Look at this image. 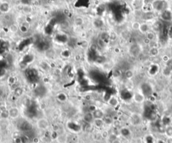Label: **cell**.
Wrapping results in <instances>:
<instances>
[{
    "instance_id": "14",
    "label": "cell",
    "mask_w": 172,
    "mask_h": 143,
    "mask_svg": "<svg viewBox=\"0 0 172 143\" xmlns=\"http://www.w3.org/2000/svg\"><path fill=\"white\" fill-rule=\"evenodd\" d=\"M110 33L106 31H104L100 33L99 38H100L101 40H102L106 42V41L110 40Z\"/></svg>"
},
{
    "instance_id": "40",
    "label": "cell",
    "mask_w": 172,
    "mask_h": 143,
    "mask_svg": "<svg viewBox=\"0 0 172 143\" xmlns=\"http://www.w3.org/2000/svg\"><path fill=\"white\" fill-rule=\"evenodd\" d=\"M110 143H122V142H121V140H120L119 138H117V139L113 140V141Z\"/></svg>"
},
{
    "instance_id": "21",
    "label": "cell",
    "mask_w": 172,
    "mask_h": 143,
    "mask_svg": "<svg viewBox=\"0 0 172 143\" xmlns=\"http://www.w3.org/2000/svg\"><path fill=\"white\" fill-rule=\"evenodd\" d=\"M134 49L133 50H141L140 48H139V47L138 46H137V44H134ZM141 52V50H135V51H134V50H132V51H130V53H131V54L133 56H135V57H137V56H138V55L139 54V53Z\"/></svg>"
},
{
    "instance_id": "1",
    "label": "cell",
    "mask_w": 172,
    "mask_h": 143,
    "mask_svg": "<svg viewBox=\"0 0 172 143\" xmlns=\"http://www.w3.org/2000/svg\"><path fill=\"white\" fill-rule=\"evenodd\" d=\"M152 9L161 13L167 9V3L164 0H155L151 4Z\"/></svg>"
},
{
    "instance_id": "36",
    "label": "cell",
    "mask_w": 172,
    "mask_h": 143,
    "mask_svg": "<svg viewBox=\"0 0 172 143\" xmlns=\"http://www.w3.org/2000/svg\"><path fill=\"white\" fill-rule=\"evenodd\" d=\"M169 58H169L167 55H163V56L161 57V60H162V61H163V62H164L165 63L167 62L169 60Z\"/></svg>"
},
{
    "instance_id": "12",
    "label": "cell",
    "mask_w": 172,
    "mask_h": 143,
    "mask_svg": "<svg viewBox=\"0 0 172 143\" xmlns=\"http://www.w3.org/2000/svg\"><path fill=\"white\" fill-rule=\"evenodd\" d=\"M145 38L149 40L151 42H155L156 38H157V35H156V33L155 31H153V30H150L145 34Z\"/></svg>"
},
{
    "instance_id": "9",
    "label": "cell",
    "mask_w": 172,
    "mask_h": 143,
    "mask_svg": "<svg viewBox=\"0 0 172 143\" xmlns=\"http://www.w3.org/2000/svg\"><path fill=\"white\" fill-rule=\"evenodd\" d=\"M108 104L112 108H116L119 105V100L118 98L114 96H112L108 100Z\"/></svg>"
},
{
    "instance_id": "29",
    "label": "cell",
    "mask_w": 172,
    "mask_h": 143,
    "mask_svg": "<svg viewBox=\"0 0 172 143\" xmlns=\"http://www.w3.org/2000/svg\"><path fill=\"white\" fill-rule=\"evenodd\" d=\"M14 94L16 96H20L22 95L23 90L21 88H17L14 90Z\"/></svg>"
},
{
    "instance_id": "23",
    "label": "cell",
    "mask_w": 172,
    "mask_h": 143,
    "mask_svg": "<svg viewBox=\"0 0 172 143\" xmlns=\"http://www.w3.org/2000/svg\"><path fill=\"white\" fill-rule=\"evenodd\" d=\"M96 44L98 45V48H101V49H104V48H105V46H106V42L102 40L100 38H98Z\"/></svg>"
},
{
    "instance_id": "35",
    "label": "cell",
    "mask_w": 172,
    "mask_h": 143,
    "mask_svg": "<svg viewBox=\"0 0 172 143\" xmlns=\"http://www.w3.org/2000/svg\"><path fill=\"white\" fill-rule=\"evenodd\" d=\"M167 35L169 38H172V25H171L167 30Z\"/></svg>"
},
{
    "instance_id": "3",
    "label": "cell",
    "mask_w": 172,
    "mask_h": 143,
    "mask_svg": "<svg viewBox=\"0 0 172 143\" xmlns=\"http://www.w3.org/2000/svg\"><path fill=\"white\" fill-rule=\"evenodd\" d=\"M160 19L163 22H172V11L169 9H167L160 13Z\"/></svg>"
},
{
    "instance_id": "18",
    "label": "cell",
    "mask_w": 172,
    "mask_h": 143,
    "mask_svg": "<svg viewBox=\"0 0 172 143\" xmlns=\"http://www.w3.org/2000/svg\"><path fill=\"white\" fill-rule=\"evenodd\" d=\"M104 122V124L106 125H108V126H110V125L113 124V123H114V119H113V118L111 117V116H105L103 118Z\"/></svg>"
},
{
    "instance_id": "19",
    "label": "cell",
    "mask_w": 172,
    "mask_h": 143,
    "mask_svg": "<svg viewBox=\"0 0 172 143\" xmlns=\"http://www.w3.org/2000/svg\"><path fill=\"white\" fill-rule=\"evenodd\" d=\"M162 74L165 77H169L172 74V70H171L169 68L165 66L164 68L162 69Z\"/></svg>"
},
{
    "instance_id": "31",
    "label": "cell",
    "mask_w": 172,
    "mask_h": 143,
    "mask_svg": "<svg viewBox=\"0 0 172 143\" xmlns=\"http://www.w3.org/2000/svg\"><path fill=\"white\" fill-rule=\"evenodd\" d=\"M59 137L57 134V132L56 130H54L52 133H50V139L52 140H57Z\"/></svg>"
},
{
    "instance_id": "24",
    "label": "cell",
    "mask_w": 172,
    "mask_h": 143,
    "mask_svg": "<svg viewBox=\"0 0 172 143\" xmlns=\"http://www.w3.org/2000/svg\"><path fill=\"white\" fill-rule=\"evenodd\" d=\"M151 28L152 29H155V30H157V31H159V30L161 29V22H158V21H157V22H155L153 24V25H152Z\"/></svg>"
},
{
    "instance_id": "10",
    "label": "cell",
    "mask_w": 172,
    "mask_h": 143,
    "mask_svg": "<svg viewBox=\"0 0 172 143\" xmlns=\"http://www.w3.org/2000/svg\"><path fill=\"white\" fill-rule=\"evenodd\" d=\"M160 51L158 47H151L149 50V57L156 58L157 56L159 55Z\"/></svg>"
},
{
    "instance_id": "7",
    "label": "cell",
    "mask_w": 172,
    "mask_h": 143,
    "mask_svg": "<svg viewBox=\"0 0 172 143\" xmlns=\"http://www.w3.org/2000/svg\"><path fill=\"white\" fill-rule=\"evenodd\" d=\"M9 118L12 119H16L20 116V110L17 107H11L8 110Z\"/></svg>"
},
{
    "instance_id": "34",
    "label": "cell",
    "mask_w": 172,
    "mask_h": 143,
    "mask_svg": "<svg viewBox=\"0 0 172 143\" xmlns=\"http://www.w3.org/2000/svg\"><path fill=\"white\" fill-rule=\"evenodd\" d=\"M89 49H90V50H91V51H96V50H98V45H97L96 44H91L89 46Z\"/></svg>"
},
{
    "instance_id": "13",
    "label": "cell",
    "mask_w": 172,
    "mask_h": 143,
    "mask_svg": "<svg viewBox=\"0 0 172 143\" xmlns=\"http://www.w3.org/2000/svg\"><path fill=\"white\" fill-rule=\"evenodd\" d=\"M120 134H121L123 137L127 138L128 137V136H130V134H131V131H130V130L129 129L124 127V128H122V129H120Z\"/></svg>"
},
{
    "instance_id": "22",
    "label": "cell",
    "mask_w": 172,
    "mask_h": 143,
    "mask_svg": "<svg viewBox=\"0 0 172 143\" xmlns=\"http://www.w3.org/2000/svg\"><path fill=\"white\" fill-rule=\"evenodd\" d=\"M9 30L12 32V33H17L19 30H20V27H18V26H17L16 24H12L9 26Z\"/></svg>"
},
{
    "instance_id": "33",
    "label": "cell",
    "mask_w": 172,
    "mask_h": 143,
    "mask_svg": "<svg viewBox=\"0 0 172 143\" xmlns=\"http://www.w3.org/2000/svg\"><path fill=\"white\" fill-rule=\"evenodd\" d=\"M165 66H167L171 70H172V58H169V60L167 62H165Z\"/></svg>"
},
{
    "instance_id": "8",
    "label": "cell",
    "mask_w": 172,
    "mask_h": 143,
    "mask_svg": "<svg viewBox=\"0 0 172 143\" xmlns=\"http://www.w3.org/2000/svg\"><path fill=\"white\" fill-rule=\"evenodd\" d=\"M92 113L94 119H103L105 115L104 110H102V109H100V108H96L94 112H92Z\"/></svg>"
},
{
    "instance_id": "17",
    "label": "cell",
    "mask_w": 172,
    "mask_h": 143,
    "mask_svg": "<svg viewBox=\"0 0 172 143\" xmlns=\"http://www.w3.org/2000/svg\"><path fill=\"white\" fill-rule=\"evenodd\" d=\"M74 24L77 27H80V26H83L84 24V20L82 17H76L74 20Z\"/></svg>"
},
{
    "instance_id": "38",
    "label": "cell",
    "mask_w": 172,
    "mask_h": 143,
    "mask_svg": "<svg viewBox=\"0 0 172 143\" xmlns=\"http://www.w3.org/2000/svg\"><path fill=\"white\" fill-rule=\"evenodd\" d=\"M143 42H144V44H145V45H150L152 42H151V41H150L149 40H148L147 38H144L143 39Z\"/></svg>"
},
{
    "instance_id": "32",
    "label": "cell",
    "mask_w": 172,
    "mask_h": 143,
    "mask_svg": "<svg viewBox=\"0 0 172 143\" xmlns=\"http://www.w3.org/2000/svg\"><path fill=\"white\" fill-rule=\"evenodd\" d=\"M20 30L22 33H26V32H28V28L27 26H24V25H22L20 27Z\"/></svg>"
},
{
    "instance_id": "39",
    "label": "cell",
    "mask_w": 172,
    "mask_h": 143,
    "mask_svg": "<svg viewBox=\"0 0 172 143\" xmlns=\"http://www.w3.org/2000/svg\"><path fill=\"white\" fill-rule=\"evenodd\" d=\"M41 142V139L38 137H34L32 139V142L33 143H39Z\"/></svg>"
},
{
    "instance_id": "37",
    "label": "cell",
    "mask_w": 172,
    "mask_h": 143,
    "mask_svg": "<svg viewBox=\"0 0 172 143\" xmlns=\"http://www.w3.org/2000/svg\"><path fill=\"white\" fill-rule=\"evenodd\" d=\"M114 74V76L115 77H118L120 75V71L119 70H115L113 72Z\"/></svg>"
},
{
    "instance_id": "15",
    "label": "cell",
    "mask_w": 172,
    "mask_h": 143,
    "mask_svg": "<svg viewBox=\"0 0 172 143\" xmlns=\"http://www.w3.org/2000/svg\"><path fill=\"white\" fill-rule=\"evenodd\" d=\"M92 124L94 125L95 127H96L98 129L102 128V127H103V126L105 124H104V120L103 119H94V120Z\"/></svg>"
},
{
    "instance_id": "2",
    "label": "cell",
    "mask_w": 172,
    "mask_h": 143,
    "mask_svg": "<svg viewBox=\"0 0 172 143\" xmlns=\"http://www.w3.org/2000/svg\"><path fill=\"white\" fill-rule=\"evenodd\" d=\"M36 125L37 127L39 129L43 130H46L49 128L50 127V124L49 122L46 118H41L40 119H38L36 122Z\"/></svg>"
},
{
    "instance_id": "41",
    "label": "cell",
    "mask_w": 172,
    "mask_h": 143,
    "mask_svg": "<svg viewBox=\"0 0 172 143\" xmlns=\"http://www.w3.org/2000/svg\"><path fill=\"white\" fill-rule=\"evenodd\" d=\"M166 143H172V137H167L166 140Z\"/></svg>"
},
{
    "instance_id": "6",
    "label": "cell",
    "mask_w": 172,
    "mask_h": 143,
    "mask_svg": "<svg viewBox=\"0 0 172 143\" xmlns=\"http://www.w3.org/2000/svg\"><path fill=\"white\" fill-rule=\"evenodd\" d=\"M83 120L87 124H92L94 120V117L92 112L88 111L84 113L83 115Z\"/></svg>"
},
{
    "instance_id": "25",
    "label": "cell",
    "mask_w": 172,
    "mask_h": 143,
    "mask_svg": "<svg viewBox=\"0 0 172 143\" xmlns=\"http://www.w3.org/2000/svg\"><path fill=\"white\" fill-rule=\"evenodd\" d=\"M165 133L167 137H172V126H167L165 128Z\"/></svg>"
},
{
    "instance_id": "5",
    "label": "cell",
    "mask_w": 172,
    "mask_h": 143,
    "mask_svg": "<svg viewBox=\"0 0 172 143\" xmlns=\"http://www.w3.org/2000/svg\"><path fill=\"white\" fill-rule=\"evenodd\" d=\"M150 30H151V24H149L148 22H147L141 23V26H140V28H139V31H140V33L145 35Z\"/></svg>"
},
{
    "instance_id": "28",
    "label": "cell",
    "mask_w": 172,
    "mask_h": 143,
    "mask_svg": "<svg viewBox=\"0 0 172 143\" xmlns=\"http://www.w3.org/2000/svg\"><path fill=\"white\" fill-rule=\"evenodd\" d=\"M0 116H1L2 118H4V119H6V118H9V116L8 110H4V111H2V112H1V114H0Z\"/></svg>"
},
{
    "instance_id": "11",
    "label": "cell",
    "mask_w": 172,
    "mask_h": 143,
    "mask_svg": "<svg viewBox=\"0 0 172 143\" xmlns=\"http://www.w3.org/2000/svg\"><path fill=\"white\" fill-rule=\"evenodd\" d=\"M142 17H143V20H145V22H149L155 19V14L150 11H146L143 15Z\"/></svg>"
},
{
    "instance_id": "27",
    "label": "cell",
    "mask_w": 172,
    "mask_h": 143,
    "mask_svg": "<svg viewBox=\"0 0 172 143\" xmlns=\"http://www.w3.org/2000/svg\"><path fill=\"white\" fill-rule=\"evenodd\" d=\"M57 98L59 100H60L61 102H65L66 100L67 99V95L64 93H60L59 94H58Z\"/></svg>"
},
{
    "instance_id": "16",
    "label": "cell",
    "mask_w": 172,
    "mask_h": 143,
    "mask_svg": "<svg viewBox=\"0 0 172 143\" xmlns=\"http://www.w3.org/2000/svg\"><path fill=\"white\" fill-rule=\"evenodd\" d=\"M134 76H135L134 71L131 70V69H128L124 72V76H125V78L127 79L128 80H130L134 77Z\"/></svg>"
},
{
    "instance_id": "30",
    "label": "cell",
    "mask_w": 172,
    "mask_h": 143,
    "mask_svg": "<svg viewBox=\"0 0 172 143\" xmlns=\"http://www.w3.org/2000/svg\"><path fill=\"white\" fill-rule=\"evenodd\" d=\"M109 134L110 133L108 130H103L102 132V133H101V137L104 138V139H108V138L109 136Z\"/></svg>"
},
{
    "instance_id": "20",
    "label": "cell",
    "mask_w": 172,
    "mask_h": 143,
    "mask_svg": "<svg viewBox=\"0 0 172 143\" xmlns=\"http://www.w3.org/2000/svg\"><path fill=\"white\" fill-rule=\"evenodd\" d=\"M140 26H141V22H138V21H134L132 22L131 28L135 31H139Z\"/></svg>"
},
{
    "instance_id": "4",
    "label": "cell",
    "mask_w": 172,
    "mask_h": 143,
    "mask_svg": "<svg viewBox=\"0 0 172 143\" xmlns=\"http://www.w3.org/2000/svg\"><path fill=\"white\" fill-rule=\"evenodd\" d=\"M133 98L136 103L141 104V103L144 102V100H145V96L141 92V91L139 90V91H136L134 92Z\"/></svg>"
},
{
    "instance_id": "26",
    "label": "cell",
    "mask_w": 172,
    "mask_h": 143,
    "mask_svg": "<svg viewBox=\"0 0 172 143\" xmlns=\"http://www.w3.org/2000/svg\"><path fill=\"white\" fill-rule=\"evenodd\" d=\"M117 138H118V135H117L116 133L112 132V133H110L109 136H108V140L110 142H112L113 140H114L117 139Z\"/></svg>"
}]
</instances>
